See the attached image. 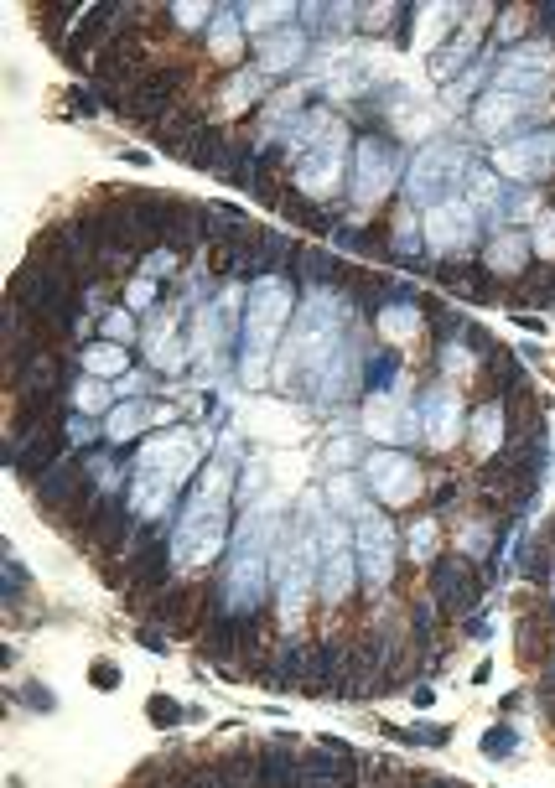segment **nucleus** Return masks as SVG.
<instances>
[{
  "label": "nucleus",
  "instance_id": "f257e3e1",
  "mask_svg": "<svg viewBox=\"0 0 555 788\" xmlns=\"http://www.w3.org/2000/svg\"><path fill=\"white\" fill-rule=\"evenodd\" d=\"M483 597V576L467 566L462 555H441L431 571V602L441 617H462V612H472V602Z\"/></svg>",
  "mask_w": 555,
  "mask_h": 788
},
{
  "label": "nucleus",
  "instance_id": "f03ea898",
  "mask_svg": "<svg viewBox=\"0 0 555 788\" xmlns=\"http://www.w3.org/2000/svg\"><path fill=\"white\" fill-rule=\"evenodd\" d=\"M302 788H358V758L338 736H322L302 758Z\"/></svg>",
  "mask_w": 555,
  "mask_h": 788
},
{
  "label": "nucleus",
  "instance_id": "7ed1b4c3",
  "mask_svg": "<svg viewBox=\"0 0 555 788\" xmlns=\"http://www.w3.org/2000/svg\"><path fill=\"white\" fill-rule=\"evenodd\" d=\"M457 177H462V151L431 146V151L415 156V166H410V197H415V203H436L441 187L457 182Z\"/></svg>",
  "mask_w": 555,
  "mask_h": 788
},
{
  "label": "nucleus",
  "instance_id": "20e7f679",
  "mask_svg": "<svg viewBox=\"0 0 555 788\" xmlns=\"http://www.w3.org/2000/svg\"><path fill=\"white\" fill-rule=\"evenodd\" d=\"M426 234H431L436 249H467L472 234H478V208L462 203V197H441L426 218Z\"/></svg>",
  "mask_w": 555,
  "mask_h": 788
},
{
  "label": "nucleus",
  "instance_id": "39448f33",
  "mask_svg": "<svg viewBox=\"0 0 555 788\" xmlns=\"http://www.w3.org/2000/svg\"><path fill=\"white\" fill-rule=\"evenodd\" d=\"M280 317H286V291H280V285H254V296H249V322H245L249 348H254V364L270 353Z\"/></svg>",
  "mask_w": 555,
  "mask_h": 788
},
{
  "label": "nucleus",
  "instance_id": "423d86ee",
  "mask_svg": "<svg viewBox=\"0 0 555 788\" xmlns=\"http://www.w3.org/2000/svg\"><path fill=\"white\" fill-rule=\"evenodd\" d=\"M338 161H342V130L333 125V130H327V141H322L311 156H302L296 182L307 187V192H333V187H338Z\"/></svg>",
  "mask_w": 555,
  "mask_h": 788
},
{
  "label": "nucleus",
  "instance_id": "0eeeda50",
  "mask_svg": "<svg viewBox=\"0 0 555 788\" xmlns=\"http://www.w3.org/2000/svg\"><path fill=\"white\" fill-rule=\"evenodd\" d=\"M358 550H364V576H369V586H384V581H390V566H395L390 524L369 514L364 519V529H358Z\"/></svg>",
  "mask_w": 555,
  "mask_h": 788
},
{
  "label": "nucleus",
  "instance_id": "6e6552de",
  "mask_svg": "<svg viewBox=\"0 0 555 788\" xmlns=\"http://www.w3.org/2000/svg\"><path fill=\"white\" fill-rule=\"evenodd\" d=\"M395 177V156L384 141H364L358 146V203H374V197H384V187Z\"/></svg>",
  "mask_w": 555,
  "mask_h": 788
},
{
  "label": "nucleus",
  "instance_id": "1a4fd4ad",
  "mask_svg": "<svg viewBox=\"0 0 555 788\" xmlns=\"http://www.w3.org/2000/svg\"><path fill=\"white\" fill-rule=\"evenodd\" d=\"M551 166H555V156L545 135H525V141L498 151V172L503 177H535V172H551Z\"/></svg>",
  "mask_w": 555,
  "mask_h": 788
},
{
  "label": "nucleus",
  "instance_id": "9d476101",
  "mask_svg": "<svg viewBox=\"0 0 555 788\" xmlns=\"http://www.w3.org/2000/svg\"><path fill=\"white\" fill-rule=\"evenodd\" d=\"M260 788H302V752L291 742L260 747Z\"/></svg>",
  "mask_w": 555,
  "mask_h": 788
},
{
  "label": "nucleus",
  "instance_id": "9b49d317",
  "mask_svg": "<svg viewBox=\"0 0 555 788\" xmlns=\"http://www.w3.org/2000/svg\"><path fill=\"white\" fill-rule=\"evenodd\" d=\"M84 493H89V487H84V467H73L68 456H62L52 472H42V478H36V498H42L47 509H58V514L73 503V498H84Z\"/></svg>",
  "mask_w": 555,
  "mask_h": 788
},
{
  "label": "nucleus",
  "instance_id": "f8f14e48",
  "mask_svg": "<svg viewBox=\"0 0 555 788\" xmlns=\"http://www.w3.org/2000/svg\"><path fill=\"white\" fill-rule=\"evenodd\" d=\"M369 478H374V487L384 493V503H410V483H415V467H410L405 456L379 452V456L369 462Z\"/></svg>",
  "mask_w": 555,
  "mask_h": 788
},
{
  "label": "nucleus",
  "instance_id": "ddd939ff",
  "mask_svg": "<svg viewBox=\"0 0 555 788\" xmlns=\"http://www.w3.org/2000/svg\"><path fill=\"white\" fill-rule=\"evenodd\" d=\"M519 659L540 669L555 659V612H529L519 623Z\"/></svg>",
  "mask_w": 555,
  "mask_h": 788
},
{
  "label": "nucleus",
  "instance_id": "4468645a",
  "mask_svg": "<svg viewBox=\"0 0 555 788\" xmlns=\"http://www.w3.org/2000/svg\"><path fill=\"white\" fill-rule=\"evenodd\" d=\"M307 58V31L291 27V31H270L265 42H260V73H280V68H291V62Z\"/></svg>",
  "mask_w": 555,
  "mask_h": 788
},
{
  "label": "nucleus",
  "instance_id": "2eb2a0df",
  "mask_svg": "<svg viewBox=\"0 0 555 788\" xmlns=\"http://www.w3.org/2000/svg\"><path fill=\"white\" fill-rule=\"evenodd\" d=\"M457 430H462L457 399H452L446 390H431V394H426V436H431L436 446H452V441H457Z\"/></svg>",
  "mask_w": 555,
  "mask_h": 788
},
{
  "label": "nucleus",
  "instance_id": "dca6fc26",
  "mask_svg": "<svg viewBox=\"0 0 555 788\" xmlns=\"http://www.w3.org/2000/svg\"><path fill=\"white\" fill-rule=\"evenodd\" d=\"M529 109V99H519V93H483L478 99V130H503V125H514V120H525Z\"/></svg>",
  "mask_w": 555,
  "mask_h": 788
},
{
  "label": "nucleus",
  "instance_id": "f3484780",
  "mask_svg": "<svg viewBox=\"0 0 555 788\" xmlns=\"http://www.w3.org/2000/svg\"><path fill=\"white\" fill-rule=\"evenodd\" d=\"M525 265H529V249H525V239H519V234H498L494 249H488V260H483V270H488V275H503V280H509V275H519Z\"/></svg>",
  "mask_w": 555,
  "mask_h": 788
},
{
  "label": "nucleus",
  "instance_id": "a211bd4d",
  "mask_svg": "<svg viewBox=\"0 0 555 788\" xmlns=\"http://www.w3.org/2000/svg\"><path fill=\"white\" fill-rule=\"evenodd\" d=\"M239 27H245L239 11H213V58H234L239 52Z\"/></svg>",
  "mask_w": 555,
  "mask_h": 788
},
{
  "label": "nucleus",
  "instance_id": "6ab92c4d",
  "mask_svg": "<svg viewBox=\"0 0 555 788\" xmlns=\"http://www.w3.org/2000/svg\"><path fill=\"white\" fill-rule=\"evenodd\" d=\"M146 421H161V410H151V405H120L115 421H109V436H120L125 441V436H135Z\"/></svg>",
  "mask_w": 555,
  "mask_h": 788
},
{
  "label": "nucleus",
  "instance_id": "aec40b11",
  "mask_svg": "<svg viewBox=\"0 0 555 788\" xmlns=\"http://www.w3.org/2000/svg\"><path fill=\"white\" fill-rule=\"evenodd\" d=\"M498 430H503V399H494V405H483V410H478V452H483V456L494 452Z\"/></svg>",
  "mask_w": 555,
  "mask_h": 788
},
{
  "label": "nucleus",
  "instance_id": "412c9836",
  "mask_svg": "<svg viewBox=\"0 0 555 788\" xmlns=\"http://www.w3.org/2000/svg\"><path fill=\"white\" fill-rule=\"evenodd\" d=\"M84 364H89L99 379H115V374H125V348H89Z\"/></svg>",
  "mask_w": 555,
  "mask_h": 788
},
{
  "label": "nucleus",
  "instance_id": "4be33fe9",
  "mask_svg": "<svg viewBox=\"0 0 555 788\" xmlns=\"http://www.w3.org/2000/svg\"><path fill=\"white\" fill-rule=\"evenodd\" d=\"M514 747H519V736H514L509 727H488L483 731V758L503 762V758H514Z\"/></svg>",
  "mask_w": 555,
  "mask_h": 788
},
{
  "label": "nucleus",
  "instance_id": "5701e85b",
  "mask_svg": "<svg viewBox=\"0 0 555 788\" xmlns=\"http://www.w3.org/2000/svg\"><path fill=\"white\" fill-rule=\"evenodd\" d=\"M535 249L545 265H555V208H540V218H535Z\"/></svg>",
  "mask_w": 555,
  "mask_h": 788
},
{
  "label": "nucleus",
  "instance_id": "b1692460",
  "mask_svg": "<svg viewBox=\"0 0 555 788\" xmlns=\"http://www.w3.org/2000/svg\"><path fill=\"white\" fill-rule=\"evenodd\" d=\"M395 374H400V358H395V353L369 358V390H390V384H395Z\"/></svg>",
  "mask_w": 555,
  "mask_h": 788
},
{
  "label": "nucleus",
  "instance_id": "393cba45",
  "mask_svg": "<svg viewBox=\"0 0 555 788\" xmlns=\"http://www.w3.org/2000/svg\"><path fill=\"white\" fill-rule=\"evenodd\" d=\"M239 16L245 27H276V21H291V5H245Z\"/></svg>",
  "mask_w": 555,
  "mask_h": 788
},
{
  "label": "nucleus",
  "instance_id": "a878e982",
  "mask_svg": "<svg viewBox=\"0 0 555 788\" xmlns=\"http://www.w3.org/2000/svg\"><path fill=\"white\" fill-rule=\"evenodd\" d=\"M431 545H436V514L421 519V524L410 529V555H415V560H431Z\"/></svg>",
  "mask_w": 555,
  "mask_h": 788
},
{
  "label": "nucleus",
  "instance_id": "bb28decb",
  "mask_svg": "<svg viewBox=\"0 0 555 788\" xmlns=\"http://www.w3.org/2000/svg\"><path fill=\"white\" fill-rule=\"evenodd\" d=\"M104 337L125 348V342L135 337V317H130V311H109V317H104Z\"/></svg>",
  "mask_w": 555,
  "mask_h": 788
},
{
  "label": "nucleus",
  "instance_id": "cd10ccee",
  "mask_svg": "<svg viewBox=\"0 0 555 788\" xmlns=\"http://www.w3.org/2000/svg\"><path fill=\"white\" fill-rule=\"evenodd\" d=\"M151 721L156 727H177V721H182V705L172 696H151Z\"/></svg>",
  "mask_w": 555,
  "mask_h": 788
},
{
  "label": "nucleus",
  "instance_id": "c85d7f7f",
  "mask_svg": "<svg viewBox=\"0 0 555 788\" xmlns=\"http://www.w3.org/2000/svg\"><path fill=\"white\" fill-rule=\"evenodd\" d=\"M525 11H503L498 16V31H494V42H519V31H525Z\"/></svg>",
  "mask_w": 555,
  "mask_h": 788
},
{
  "label": "nucleus",
  "instance_id": "c756f323",
  "mask_svg": "<svg viewBox=\"0 0 555 788\" xmlns=\"http://www.w3.org/2000/svg\"><path fill=\"white\" fill-rule=\"evenodd\" d=\"M187 452H192V446L177 436V441H172V467H187ZM146 462H166V446H146Z\"/></svg>",
  "mask_w": 555,
  "mask_h": 788
},
{
  "label": "nucleus",
  "instance_id": "7c9ffc66",
  "mask_svg": "<svg viewBox=\"0 0 555 788\" xmlns=\"http://www.w3.org/2000/svg\"><path fill=\"white\" fill-rule=\"evenodd\" d=\"M172 21L177 27H197V21H213V11L208 5H172Z\"/></svg>",
  "mask_w": 555,
  "mask_h": 788
},
{
  "label": "nucleus",
  "instance_id": "2f4dec72",
  "mask_svg": "<svg viewBox=\"0 0 555 788\" xmlns=\"http://www.w3.org/2000/svg\"><path fill=\"white\" fill-rule=\"evenodd\" d=\"M93 685H99V690H115V685H120V669L115 664H93Z\"/></svg>",
  "mask_w": 555,
  "mask_h": 788
},
{
  "label": "nucleus",
  "instance_id": "473e14b6",
  "mask_svg": "<svg viewBox=\"0 0 555 788\" xmlns=\"http://www.w3.org/2000/svg\"><path fill=\"white\" fill-rule=\"evenodd\" d=\"M395 21V11L390 5H374V11H364V27H390Z\"/></svg>",
  "mask_w": 555,
  "mask_h": 788
},
{
  "label": "nucleus",
  "instance_id": "72a5a7b5",
  "mask_svg": "<svg viewBox=\"0 0 555 788\" xmlns=\"http://www.w3.org/2000/svg\"><path fill=\"white\" fill-rule=\"evenodd\" d=\"M151 296H156L151 280H135V285H130V302H135V306H151Z\"/></svg>",
  "mask_w": 555,
  "mask_h": 788
},
{
  "label": "nucleus",
  "instance_id": "f704fd0d",
  "mask_svg": "<svg viewBox=\"0 0 555 788\" xmlns=\"http://www.w3.org/2000/svg\"><path fill=\"white\" fill-rule=\"evenodd\" d=\"M27 700H31V711H52V690H42V685H31Z\"/></svg>",
  "mask_w": 555,
  "mask_h": 788
},
{
  "label": "nucleus",
  "instance_id": "c9c22d12",
  "mask_svg": "<svg viewBox=\"0 0 555 788\" xmlns=\"http://www.w3.org/2000/svg\"><path fill=\"white\" fill-rule=\"evenodd\" d=\"M415 788H467L462 778H415Z\"/></svg>",
  "mask_w": 555,
  "mask_h": 788
},
{
  "label": "nucleus",
  "instance_id": "e433bc0d",
  "mask_svg": "<svg viewBox=\"0 0 555 788\" xmlns=\"http://www.w3.org/2000/svg\"><path fill=\"white\" fill-rule=\"evenodd\" d=\"M141 643H146V648H156V654H166V638L156 633V628H141Z\"/></svg>",
  "mask_w": 555,
  "mask_h": 788
},
{
  "label": "nucleus",
  "instance_id": "4c0bfd02",
  "mask_svg": "<svg viewBox=\"0 0 555 788\" xmlns=\"http://www.w3.org/2000/svg\"><path fill=\"white\" fill-rule=\"evenodd\" d=\"M551 156H555V135H551Z\"/></svg>",
  "mask_w": 555,
  "mask_h": 788
},
{
  "label": "nucleus",
  "instance_id": "58836bf2",
  "mask_svg": "<svg viewBox=\"0 0 555 788\" xmlns=\"http://www.w3.org/2000/svg\"><path fill=\"white\" fill-rule=\"evenodd\" d=\"M551 597H555V576H551Z\"/></svg>",
  "mask_w": 555,
  "mask_h": 788
},
{
  "label": "nucleus",
  "instance_id": "ea45409f",
  "mask_svg": "<svg viewBox=\"0 0 555 788\" xmlns=\"http://www.w3.org/2000/svg\"><path fill=\"white\" fill-rule=\"evenodd\" d=\"M551 721H555V705H551Z\"/></svg>",
  "mask_w": 555,
  "mask_h": 788
},
{
  "label": "nucleus",
  "instance_id": "a19ab883",
  "mask_svg": "<svg viewBox=\"0 0 555 788\" xmlns=\"http://www.w3.org/2000/svg\"><path fill=\"white\" fill-rule=\"evenodd\" d=\"M551 669H555V659H551Z\"/></svg>",
  "mask_w": 555,
  "mask_h": 788
}]
</instances>
